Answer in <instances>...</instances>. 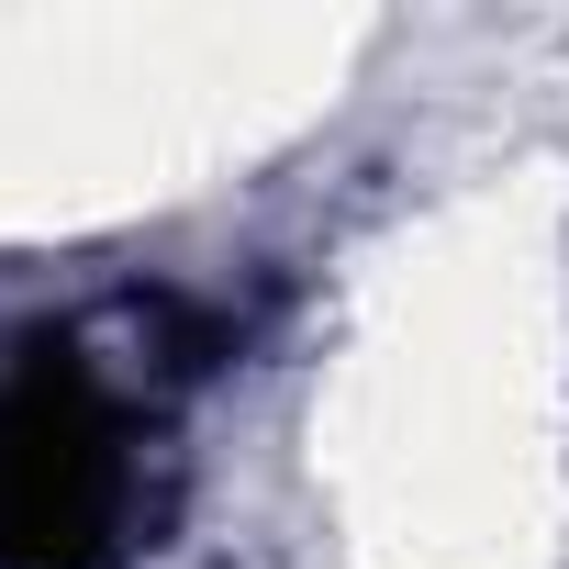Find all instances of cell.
<instances>
[{
	"label": "cell",
	"mask_w": 569,
	"mask_h": 569,
	"mask_svg": "<svg viewBox=\"0 0 569 569\" xmlns=\"http://www.w3.org/2000/svg\"><path fill=\"white\" fill-rule=\"evenodd\" d=\"M134 402L68 336L0 369V569H112L134 547Z\"/></svg>",
	"instance_id": "cell-1"
}]
</instances>
